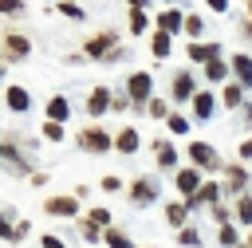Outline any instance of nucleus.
<instances>
[{
  "instance_id": "nucleus-18",
  "label": "nucleus",
  "mask_w": 252,
  "mask_h": 248,
  "mask_svg": "<svg viewBox=\"0 0 252 248\" xmlns=\"http://www.w3.org/2000/svg\"><path fill=\"white\" fill-rule=\"evenodd\" d=\"M158 24H161V31H177L185 20H181V12H173V8H169V12H161V16H158Z\"/></svg>"
},
{
  "instance_id": "nucleus-32",
  "label": "nucleus",
  "mask_w": 252,
  "mask_h": 248,
  "mask_svg": "<svg viewBox=\"0 0 252 248\" xmlns=\"http://www.w3.org/2000/svg\"><path fill=\"white\" fill-rule=\"evenodd\" d=\"M0 236H4V240L16 236V224H8V213H4V209H0Z\"/></svg>"
},
{
  "instance_id": "nucleus-11",
  "label": "nucleus",
  "mask_w": 252,
  "mask_h": 248,
  "mask_svg": "<svg viewBox=\"0 0 252 248\" xmlns=\"http://www.w3.org/2000/svg\"><path fill=\"white\" fill-rule=\"evenodd\" d=\"M28 47H32V43H28L24 35H8V39H4V55H8V59H24Z\"/></svg>"
},
{
  "instance_id": "nucleus-40",
  "label": "nucleus",
  "mask_w": 252,
  "mask_h": 248,
  "mask_svg": "<svg viewBox=\"0 0 252 248\" xmlns=\"http://www.w3.org/2000/svg\"><path fill=\"white\" fill-rule=\"evenodd\" d=\"M43 248H63V240H59V236H51V232H47V236H43Z\"/></svg>"
},
{
  "instance_id": "nucleus-10",
  "label": "nucleus",
  "mask_w": 252,
  "mask_h": 248,
  "mask_svg": "<svg viewBox=\"0 0 252 248\" xmlns=\"http://www.w3.org/2000/svg\"><path fill=\"white\" fill-rule=\"evenodd\" d=\"M217 197H220V185H217V181H209V185H201V189L189 197V209H193V205H213Z\"/></svg>"
},
{
  "instance_id": "nucleus-33",
  "label": "nucleus",
  "mask_w": 252,
  "mask_h": 248,
  "mask_svg": "<svg viewBox=\"0 0 252 248\" xmlns=\"http://www.w3.org/2000/svg\"><path fill=\"white\" fill-rule=\"evenodd\" d=\"M169 130H173V134H185V130H189V122H185L181 114H169Z\"/></svg>"
},
{
  "instance_id": "nucleus-19",
  "label": "nucleus",
  "mask_w": 252,
  "mask_h": 248,
  "mask_svg": "<svg viewBox=\"0 0 252 248\" xmlns=\"http://www.w3.org/2000/svg\"><path fill=\"white\" fill-rule=\"evenodd\" d=\"M205 75H209L213 83H220V79H228V63H224V59H213V63H205Z\"/></svg>"
},
{
  "instance_id": "nucleus-24",
  "label": "nucleus",
  "mask_w": 252,
  "mask_h": 248,
  "mask_svg": "<svg viewBox=\"0 0 252 248\" xmlns=\"http://www.w3.org/2000/svg\"><path fill=\"white\" fill-rule=\"evenodd\" d=\"M224 173H228V189H244V177H248V173H244L240 165H228Z\"/></svg>"
},
{
  "instance_id": "nucleus-31",
  "label": "nucleus",
  "mask_w": 252,
  "mask_h": 248,
  "mask_svg": "<svg viewBox=\"0 0 252 248\" xmlns=\"http://www.w3.org/2000/svg\"><path fill=\"white\" fill-rule=\"evenodd\" d=\"M217 240H220L224 248H232V244H236V228H228V224H220V236H217Z\"/></svg>"
},
{
  "instance_id": "nucleus-16",
  "label": "nucleus",
  "mask_w": 252,
  "mask_h": 248,
  "mask_svg": "<svg viewBox=\"0 0 252 248\" xmlns=\"http://www.w3.org/2000/svg\"><path fill=\"white\" fill-rule=\"evenodd\" d=\"M232 71H236L240 83H252V59H248V55H236V59H232Z\"/></svg>"
},
{
  "instance_id": "nucleus-28",
  "label": "nucleus",
  "mask_w": 252,
  "mask_h": 248,
  "mask_svg": "<svg viewBox=\"0 0 252 248\" xmlns=\"http://www.w3.org/2000/svg\"><path fill=\"white\" fill-rule=\"evenodd\" d=\"M87 220H94L98 228H106V224H110V213H106V209H91V213H87Z\"/></svg>"
},
{
  "instance_id": "nucleus-45",
  "label": "nucleus",
  "mask_w": 252,
  "mask_h": 248,
  "mask_svg": "<svg viewBox=\"0 0 252 248\" xmlns=\"http://www.w3.org/2000/svg\"><path fill=\"white\" fill-rule=\"evenodd\" d=\"M244 248H248V244H244Z\"/></svg>"
},
{
  "instance_id": "nucleus-20",
  "label": "nucleus",
  "mask_w": 252,
  "mask_h": 248,
  "mask_svg": "<svg viewBox=\"0 0 252 248\" xmlns=\"http://www.w3.org/2000/svg\"><path fill=\"white\" fill-rule=\"evenodd\" d=\"M185 213H189V205H181V201L165 205V220H169V224H185Z\"/></svg>"
},
{
  "instance_id": "nucleus-5",
  "label": "nucleus",
  "mask_w": 252,
  "mask_h": 248,
  "mask_svg": "<svg viewBox=\"0 0 252 248\" xmlns=\"http://www.w3.org/2000/svg\"><path fill=\"white\" fill-rule=\"evenodd\" d=\"M189 157H193L197 165H205V169H217V165H220V157H217L205 142H189Z\"/></svg>"
},
{
  "instance_id": "nucleus-14",
  "label": "nucleus",
  "mask_w": 252,
  "mask_h": 248,
  "mask_svg": "<svg viewBox=\"0 0 252 248\" xmlns=\"http://www.w3.org/2000/svg\"><path fill=\"white\" fill-rule=\"evenodd\" d=\"M67 114H71L67 98H51V102H47V118H51V122H67Z\"/></svg>"
},
{
  "instance_id": "nucleus-43",
  "label": "nucleus",
  "mask_w": 252,
  "mask_h": 248,
  "mask_svg": "<svg viewBox=\"0 0 252 248\" xmlns=\"http://www.w3.org/2000/svg\"><path fill=\"white\" fill-rule=\"evenodd\" d=\"M248 248H252V232H248Z\"/></svg>"
},
{
  "instance_id": "nucleus-42",
  "label": "nucleus",
  "mask_w": 252,
  "mask_h": 248,
  "mask_svg": "<svg viewBox=\"0 0 252 248\" xmlns=\"http://www.w3.org/2000/svg\"><path fill=\"white\" fill-rule=\"evenodd\" d=\"M209 8H217V12H224V8H228V0H209Z\"/></svg>"
},
{
  "instance_id": "nucleus-39",
  "label": "nucleus",
  "mask_w": 252,
  "mask_h": 248,
  "mask_svg": "<svg viewBox=\"0 0 252 248\" xmlns=\"http://www.w3.org/2000/svg\"><path fill=\"white\" fill-rule=\"evenodd\" d=\"M185 31H189V35H197V31H201V20H197V16H189V20H185Z\"/></svg>"
},
{
  "instance_id": "nucleus-4",
  "label": "nucleus",
  "mask_w": 252,
  "mask_h": 248,
  "mask_svg": "<svg viewBox=\"0 0 252 248\" xmlns=\"http://www.w3.org/2000/svg\"><path fill=\"white\" fill-rule=\"evenodd\" d=\"M43 209H47L51 217H75V213H79V201H75V197H47Z\"/></svg>"
},
{
  "instance_id": "nucleus-25",
  "label": "nucleus",
  "mask_w": 252,
  "mask_h": 248,
  "mask_svg": "<svg viewBox=\"0 0 252 248\" xmlns=\"http://www.w3.org/2000/svg\"><path fill=\"white\" fill-rule=\"evenodd\" d=\"M236 217H240L244 224H252V197H240V201H236Z\"/></svg>"
},
{
  "instance_id": "nucleus-37",
  "label": "nucleus",
  "mask_w": 252,
  "mask_h": 248,
  "mask_svg": "<svg viewBox=\"0 0 252 248\" xmlns=\"http://www.w3.org/2000/svg\"><path fill=\"white\" fill-rule=\"evenodd\" d=\"M63 16H67V20H83V8H75V4H63Z\"/></svg>"
},
{
  "instance_id": "nucleus-27",
  "label": "nucleus",
  "mask_w": 252,
  "mask_h": 248,
  "mask_svg": "<svg viewBox=\"0 0 252 248\" xmlns=\"http://www.w3.org/2000/svg\"><path fill=\"white\" fill-rule=\"evenodd\" d=\"M83 240H87V244L102 240V232H98V224H94V220H83Z\"/></svg>"
},
{
  "instance_id": "nucleus-38",
  "label": "nucleus",
  "mask_w": 252,
  "mask_h": 248,
  "mask_svg": "<svg viewBox=\"0 0 252 248\" xmlns=\"http://www.w3.org/2000/svg\"><path fill=\"white\" fill-rule=\"evenodd\" d=\"M102 189H106V193H118L122 181H118V177H102Z\"/></svg>"
},
{
  "instance_id": "nucleus-13",
  "label": "nucleus",
  "mask_w": 252,
  "mask_h": 248,
  "mask_svg": "<svg viewBox=\"0 0 252 248\" xmlns=\"http://www.w3.org/2000/svg\"><path fill=\"white\" fill-rule=\"evenodd\" d=\"M189 59L213 63V59H220V55H217V43H193V47H189Z\"/></svg>"
},
{
  "instance_id": "nucleus-6",
  "label": "nucleus",
  "mask_w": 252,
  "mask_h": 248,
  "mask_svg": "<svg viewBox=\"0 0 252 248\" xmlns=\"http://www.w3.org/2000/svg\"><path fill=\"white\" fill-rule=\"evenodd\" d=\"M173 98H177V102H185V98H197V87H193L189 71H177V75H173Z\"/></svg>"
},
{
  "instance_id": "nucleus-3",
  "label": "nucleus",
  "mask_w": 252,
  "mask_h": 248,
  "mask_svg": "<svg viewBox=\"0 0 252 248\" xmlns=\"http://www.w3.org/2000/svg\"><path fill=\"white\" fill-rule=\"evenodd\" d=\"M79 146H83V150H91V154H102V150H106V146H114V142H110V134H106V130H98V126H94V130H83V134H79Z\"/></svg>"
},
{
  "instance_id": "nucleus-29",
  "label": "nucleus",
  "mask_w": 252,
  "mask_h": 248,
  "mask_svg": "<svg viewBox=\"0 0 252 248\" xmlns=\"http://www.w3.org/2000/svg\"><path fill=\"white\" fill-rule=\"evenodd\" d=\"M146 114H154V118H165L169 110H165V102H161V98H150V106H146Z\"/></svg>"
},
{
  "instance_id": "nucleus-22",
  "label": "nucleus",
  "mask_w": 252,
  "mask_h": 248,
  "mask_svg": "<svg viewBox=\"0 0 252 248\" xmlns=\"http://www.w3.org/2000/svg\"><path fill=\"white\" fill-rule=\"evenodd\" d=\"M177 244H185V248H197V244H201V232L189 224V228H181V232H177Z\"/></svg>"
},
{
  "instance_id": "nucleus-44",
  "label": "nucleus",
  "mask_w": 252,
  "mask_h": 248,
  "mask_svg": "<svg viewBox=\"0 0 252 248\" xmlns=\"http://www.w3.org/2000/svg\"><path fill=\"white\" fill-rule=\"evenodd\" d=\"M248 12H252V0H248Z\"/></svg>"
},
{
  "instance_id": "nucleus-1",
  "label": "nucleus",
  "mask_w": 252,
  "mask_h": 248,
  "mask_svg": "<svg viewBox=\"0 0 252 248\" xmlns=\"http://www.w3.org/2000/svg\"><path fill=\"white\" fill-rule=\"evenodd\" d=\"M114 43H118V39H114L110 31L91 35V39H87V55H91V59H110V55H114Z\"/></svg>"
},
{
  "instance_id": "nucleus-36",
  "label": "nucleus",
  "mask_w": 252,
  "mask_h": 248,
  "mask_svg": "<svg viewBox=\"0 0 252 248\" xmlns=\"http://www.w3.org/2000/svg\"><path fill=\"white\" fill-rule=\"evenodd\" d=\"M220 98H224L228 106H236V102H240V87H224V94H220Z\"/></svg>"
},
{
  "instance_id": "nucleus-34",
  "label": "nucleus",
  "mask_w": 252,
  "mask_h": 248,
  "mask_svg": "<svg viewBox=\"0 0 252 248\" xmlns=\"http://www.w3.org/2000/svg\"><path fill=\"white\" fill-rule=\"evenodd\" d=\"M43 138L59 142V138H63V126H59V122H47V126H43Z\"/></svg>"
},
{
  "instance_id": "nucleus-2",
  "label": "nucleus",
  "mask_w": 252,
  "mask_h": 248,
  "mask_svg": "<svg viewBox=\"0 0 252 248\" xmlns=\"http://www.w3.org/2000/svg\"><path fill=\"white\" fill-rule=\"evenodd\" d=\"M130 197H134V205H154L158 201V181L154 177H138L130 185Z\"/></svg>"
},
{
  "instance_id": "nucleus-23",
  "label": "nucleus",
  "mask_w": 252,
  "mask_h": 248,
  "mask_svg": "<svg viewBox=\"0 0 252 248\" xmlns=\"http://www.w3.org/2000/svg\"><path fill=\"white\" fill-rule=\"evenodd\" d=\"M193 110H197V118H209V114H213V98H209V94H197V98H193Z\"/></svg>"
},
{
  "instance_id": "nucleus-15",
  "label": "nucleus",
  "mask_w": 252,
  "mask_h": 248,
  "mask_svg": "<svg viewBox=\"0 0 252 248\" xmlns=\"http://www.w3.org/2000/svg\"><path fill=\"white\" fill-rule=\"evenodd\" d=\"M114 146H118L122 154H134V150H138V130H130V126H126V130L114 138Z\"/></svg>"
},
{
  "instance_id": "nucleus-30",
  "label": "nucleus",
  "mask_w": 252,
  "mask_h": 248,
  "mask_svg": "<svg viewBox=\"0 0 252 248\" xmlns=\"http://www.w3.org/2000/svg\"><path fill=\"white\" fill-rule=\"evenodd\" d=\"M158 161H161V165H173V161H177L173 146H158Z\"/></svg>"
},
{
  "instance_id": "nucleus-7",
  "label": "nucleus",
  "mask_w": 252,
  "mask_h": 248,
  "mask_svg": "<svg viewBox=\"0 0 252 248\" xmlns=\"http://www.w3.org/2000/svg\"><path fill=\"white\" fill-rule=\"evenodd\" d=\"M130 98H134V102H146V98H150V75H146V71L130 75Z\"/></svg>"
},
{
  "instance_id": "nucleus-21",
  "label": "nucleus",
  "mask_w": 252,
  "mask_h": 248,
  "mask_svg": "<svg viewBox=\"0 0 252 248\" xmlns=\"http://www.w3.org/2000/svg\"><path fill=\"white\" fill-rule=\"evenodd\" d=\"M150 51H154L158 59H165V55H169V31H158V35H154V47H150Z\"/></svg>"
},
{
  "instance_id": "nucleus-12",
  "label": "nucleus",
  "mask_w": 252,
  "mask_h": 248,
  "mask_svg": "<svg viewBox=\"0 0 252 248\" xmlns=\"http://www.w3.org/2000/svg\"><path fill=\"white\" fill-rule=\"evenodd\" d=\"M32 106V98H28V91L24 87H8V110H16V114H24Z\"/></svg>"
},
{
  "instance_id": "nucleus-8",
  "label": "nucleus",
  "mask_w": 252,
  "mask_h": 248,
  "mask_svg": "<svg viewBox=\"0 0 252 248\" xmlns=\"http://www.w3.org/2000/svg\"><path fill=\"white\" fill-rule=\"evenodd\" d=\"M106 106H110V91H106V87H94V91L87 94V110H91V114H106Z\"/></svg>"
},
{
  "instance_id": "nucleus-26",
  "label": "nucleus",
  "mask_w": 252,
  "mask_h": 248,
  "mask_svg": "<svg viewBox=\"0 0 252 248\" xmlns=\"http://www.w3.org/2000/svg\"><path fill=\"white\" fill-rule=\"evenodd\" d=\"M130 31H146V12L142 8H130Z\"/></svg>"
},
{
  "instance_id": "nucleus-41",
  "label": "nucleus",
  "mask_w": 252,
  "mask_h": 248,
  "mask_svg": "<svg viewBox=\"0 0 252 248\" xmlns=\"http://www.w3.org/2000/svg\"><path fill=\"white\" fill-rule=\"evenodd\" d=\"M240 157H244V161L252 157V138H248V142H240Z\"/></svg>"
},
{
  "instance_id": "nucleus-17",
  "label": "nucleus",
  "mask_w": 252,
  "mask_h": 248,
  "mask_svg": "<svg viewBox=\"0 0 252 248\" xmlns=\"http://www.w3.org/2000/svg\"><path fill=\"white\" fill-rule=\"evenodd\" d=\"M102 240H106L110 248H134V240H130L122 228H106V236H102Z\"/></svg>"
},
{
  "instance_id": "nucleus-9",
  "label": "nucleus",
  "mask_w": 252,
  "mask_h": 248,
  "mask_svg": "<svg viewBox=\"0 0 252 248\" xmlns=\"http://www.w3.org/2000/svg\"><path fill=\"white\" fill-rule=\"evenodd\" d=\"M177 189H181L185 197H193V193L201 189V173H197V169H181V173H177Z\"/></svg>"
},
{
  "instance_id": "nucleus-35",
  "label": "nucleus",
  "mask_w": 252,
  "mask_h": 248,
  "mask_svg": "<svg viewBox=\"0 0 252 248\" xmlns=\"http://www.w3.org/2000/svg\"><path fill=\"white\" fill-rule=\"evenodd\" d=\"M0 12H8V16H20V12H24V4H20V0H0Z\"/></svg>"
}]
</instances>
